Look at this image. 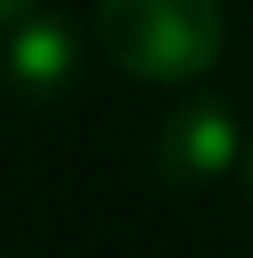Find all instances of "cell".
Wrapping results in <instances>:
<instances>
[{"label": "cell", "instance_id": "obj_2", "mask_svg": "<svg viewBox=\"0 0 253 258\" xmlns=\"http://www.w3.org/2000/svg\"><path fill=\"white\" fill-rule=\"evenodd\" d=\"M243 153V137H237V121L222 100H190L179 105L174 116L158 132V169L174 184H211L222 179L227 169Z\"/></svg>", "mask_w": 253, "mask_h": 258}, {"label": "cell", "instance_id": "obj_5", "mask_svg": "<svg viewBox=\"0 0 253 258\" xmlns=\"http://www.w3.org/2000/svg\"><path fill=\"white\" fill-rule=\"evenodd\" d=\"M243 184H248V195H253V143H248V163H243Z\"/></svg>", "mask_w": 253, "mask_h": 258}, {"label": "cell", "instance_id": "obj_1", "mask_svg": "<svg viewBox=\"0 0 253 258\" xmlns=\"http://www.w3.org/2000/svg\"><path fill=\"white\" fill-rule=\"evenodd\" d=\"M95 32L111 63L148 85L201 79L222 53V6L216 0H100Z\"/></svg>", "mask_w": 253, "mask_h": 258}, {"label": "cell", "instance_id": "obj_3", "mask_svg": "<svg viewBox=\"0 0 253 258\" xmlns=\"http://www.w3.org/2000/svg\"><path fill=\"white\" fill-rule=\"evenodd\" d=\"M79 69V42L58 16H27L6 42V79L16 95H58Z\"/></svg>", "mask_w": 253, "mask_h": 258}, {"label": "cell", "instance_id": "obj_4", "mask_svg": "<svg viewBox=\"0 0 253 258\" xmlns=\"http://www.w3.org/2000/svg\"><path fill=\"white\" fill-rule=\"evenodd\" d=\"M32 6H37V0H0V27H16V21H27Z\"/></svg>", "mask_w": 253, "mask_h": 258}]
</instances>
